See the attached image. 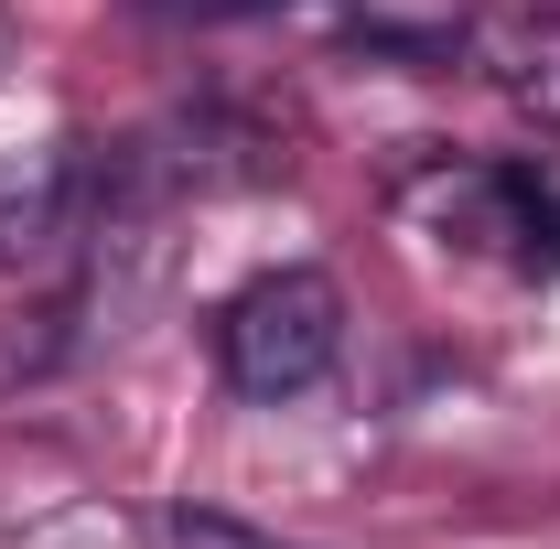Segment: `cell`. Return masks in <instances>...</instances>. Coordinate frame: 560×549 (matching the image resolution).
<instances>
[{
    "label": "cell",
    "mask_w": 560,
    "mask_h": 549,
    "mask_svg": "<svg viewBox=\"0 0 560 549\" xmlns=\"http://www.w3.org/2000/svg\"><path fill=\"white\" fill-rule=\"evenodd\" d=\"M97 162L75 151V140H55V151H22V162H0V280L22 270H55L75 237L97 226Z\"/></svg>",
    "instance_id": "cell-2"
},
{
    "label": "cell",
    "mask_w": 560,
    "mask_h": 549,
    "mask_svg": "<svg viewBox=\"0 0 560 549\" xmlns=\"http://www.w3.org/2000/svg\"><path fill=\"white\" fill-rule=\"evenodd\" d=\"M495 86H506L539 130H560V11H539L517 44H495Z\"/></svg>",
    "instance_id": "cell-4"
},
{
    "label": "cell",
    "mask_w": 560,
    "mask_h": 549,
    "mask_svg": "<svg viewBox=\"0 0 560 549\" xmlns=\"http://www.w3.org/2000/svg\"><path fill=\"white\" fill-rule=\"evenodd\" d=\"M346 355V291L324 270H259L215 313V366L237 399H302Z\"/></svg>",
    "instance_id": "cell-1"
},
{
    "label": "cell",
    "mask_w": 560,
    "mask_h": 549,
    "mask_svg": "<svg viewBox=\"0 0 560 549\" xmlns=\"http://www.w3.org/2000/svg\"><path fill=\"white\" fill-rule=\"evenodd\" d=\"M442 237L495 248L517 270H560V184L550 173H464L442 195Z\"/></svg>",
    "instance_id": "cell-3"
},
{
    "label": "cell",
    "mask_w": 560,
    "mask_h": 549,
    "mask_svg": "<svg viewBox=\"0 0 560 549\" xmlns=\"http://www.w3.org/2000/svg\"><path fill=\"white\" fill-rule=\"evenodd\" d=\"M0 66H11V33H0Z\"/></svg>",
    "instance_id": "cell-7"
},
{
    "label": "cell",
    "mask_w": 560,
    "mask_h": 549,
    "mask_svg": "<svg viewBox=\"0 0 560 549\" xmlns=\"http://www.w3.org/2000/svg\"><path fill=\"white\" fill-rule=\"evenodd\" d=\"M162 549H302V539H270V528L215 517V506H173V517H162Z\"/></svg>",
    "instance_id": "cell-5"
},
{
    "label": "cell",
    "mask_w": 560,
    "mask_h": 549,
    "mask_svg": "<svg viewBox=\"0 0 560 549\" xmlns=\"http://www.w3.org/2000/svg\"><path fill=\"white\" fill-rule=\"evenodd\" d=\"M215 11H259V0H215Z\"/></svg>",
    "instance_id": "cell-6"
}]
</instances>
